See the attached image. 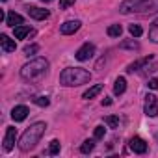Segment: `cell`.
<instances>
[{"mask_svg":"<svg viewBox=\"0 0 158 158\" xmlns=\"http://www.w3.org/2000/svg\"><path fill=\"white\" fill-rule=\"evenodd\" d=\"M119 11L128 13H156L158 11V0H123Z\"/></svg>","mask_w":158,"mask_h":158,"instance_id":"3957f363","label":"cell"},{"mask_svg":"<svg viewBox=\"0 0 158 158\" xmlns=\"http://www.w3.org/2000/svg\"><path fill=\"white\" fill-rule=\"evenodd\" d=\"M119 47H121V48H132V50L139 48V45H138L136 41H123V43H119Z\"/></svg>","mask_w":158,"mask_h":158,"instance_id":"cb8c5ba5","label":"cell"},{"mask_svg":"<svg viewBox=\"0 0 158 158\" xmlns=\"http://www.w3.org/2000/svg\"><path fill=\"white\" fill-rule=\"evenodd\" d=\"M145 114L149 117H156L158 115V97H154V95H147L145 97Z\"/></svg>","mask_w":158,"mask_h":158,"instance_id":"8992f818","label":"cell"},{"mask_svg":"<svg viewBox=\"0 0 158 158\" xmlns=\"http://www.w3.org/2000/svg\"><path fill=\"white\" fill-rule=\"evenodd\" d=\"M74 2H76V0H60V8H61V10H67V8L73 6Z\"/></svg>","mask_w":158,"mask_h":158,"instance_id":"83f0119b","label":"cell"},{"mask_svg":"<svg viewBox=\"0 0 158 158\" xmlns=\"http://www.w3.org/2000/svg\"><path fill=\"white\" fill-rule=\"evenodd\" d=\"M102 88H104L102 84H97V86L89 88V89H88V91H86V93H84L82 97H84V99H93V97H97V95H99V93L102 91Z\"/></svg>","mask_w":158,"mask_h":158,"instance_id":"2e32d148","label":"cell"},{"mask_svg":"<svg viewBox=\"0 0 158 158\" xmlns=\"http://www.w3.org/2000/svg\"><path fill=\"white\" fill-rule=\"evenodd\" d=\"M89 80H91L89 71H86L82 67H69V69H63L60 74V82L67 88L82 86V84H88Z\"/></svg>","mask_w":158,"mask_h":158,"instance_id":"6da1fadb","label":"cell"},{"mask_svg":"<svg viewBox=\"0 0 158 158\" xmlns=\"http://www.w3.org/2000/svg\"><path fill=\"white\" fill-rule=\"evenodd\" d=\"M45 130H47V125H45V123H34L32 127H28V128L24 130V134L21 136L19 149H21L23 152L32 151V149L39 143V139H41V136L45 134Z\"/></svg>","mask_w":158,"mask_h":158,"instance_id":"7a4b0ae2","label":"cell"},{"mask_svg":"<svg viewBox=\"0 0 158 158\" xmlns=\"http://www.w3.org/2000/svg\"><path fill=\"white\" fill-rule=\"evenodd\" d=\"M93 147H95V141H93V139H86V141L82 143L80 151H82L84 154H88V152H91V151H93Z\"/></svg>","mask_w":158,"mask_h":158,"instance_id":"44dd1931","label":"cell"},{"mask_svg":"<svg viewBox=\"0 0 158 158\" xmlns=\"http://www.w3.org/2000/svg\"><path fill=\"white\" fill-rule=\"evenodd\" d=\"M151 60H152V56H147V58H143V60H139V61H134V63H130V65H128V69H127V71H128V73H134V71H138L143 63H147V61H151Z\"/></svg>","mask_w":158,"mask_h":158,"instance_id":"ac0fdd59","label":"cell"},{"mask_svg":"<svg viewBox=\"0 0 158 158\" xmlns=\"http://www.w3.org/2000/svg\"><path fill=\"white\" fill-rule=\"evenodd\" d=\"M41 2H52V0H41Z\"/></svg>","mask_w":158,"mask_h":158,"instance_id":"4dcf8cb0","label":"cell"},{"mask_svg":"<svg viewBox=\"0 0 158 158\" xmlns=\"http://www.w3.org/2000/svg\"><path fill=\"white\" fill-rule=\"evenodd\" d=\"M125 89H127V80H125L123 76H119L117 80H115V86H114V93L115 95H123Z\"/></svg>","mask_w":158,"mask_h":158,"instance_id":"5bb4252c","label":"cell"},{"mask_svg":"<svg viewBox=\"0 0 158 158\" xmlns=\"http://www.w3.org/2000/svg\"><path fill=\"white\" fill-rule=\"evenodd\" d=\"M130 149H132L136 154H143V152H147V143H145V139L134 136V138L130 139Z\"/></svg>","mask_w":158,"mask_h":158,"instance_id":"9c48e42d","label":"cell"},{"mask_svg":"<svg viewBox=\"0 0 158 158\" xmlns=\"http://www.w3.org/2000/svg\"><path fill=\"white\" fill-rule=\"evenodd\" d=\"M23 23H24V19H23L19 13H15V11H10V13H8V17H6V24H8V26H11V28L21 26Z\"/></svg>","mask_w":158,"mask_h":158,"instance_id":"8fae6325","label":"cell"},{"mask_svg":"<svg viewBox=\"0 0 158 158\" xmlns=\"http://www.w3.org/2000/svg\"><path fill=\"white\" fill-rule=\"evenodd\" d=\"M60 149H61L60 141H58V139H52V141H50V145H48V154H58V152H60Z\"/></svg>","mask_w":158,"mask_h":158,"instance_id":"7402d4cb","label":"cell"},{"mask_svg":"<svg viewBox=\"0 0 158 158\" xmlns=\"http://www.w3.org/2000/svg\"><path fill=\"white\" fill-rule=\"evenodd\" d=\"M28 15L35 21H43L48 17V10H41V8H28Z\"/></svg>","mask_w":158,"mask_h":158,"instance_id":"4fadbf2b","label":"cell"},{"mask_svg":"<svg viewBox=\"0 0 158 158\" xmlns=\"http://www.w3.org/2000/svg\"><path fill=\"white\" fill-rule=\"evenodd\" d=\"M121 32H123L121 24H112V26L108 28V35H110V37H119V35H121Z\"/></svg>","mask_w":158,"mask_h":158,"instance_id":"d6986e66","label":"cell"},{"mask_svg":"<svg viewBox=\"0 0 158 158\" xmlns=\"http://www.w3.org/2000/svg\"><path fill=\"white\" fill-rule=\"evenodd\" d=\"M47 71H48V61H47L45 58H35V60H32L30 63L23 65L21 76L24 78V80H30V82H32V80L41 78Z\"/></svg>","mask_w":158,"mask_h":158,"instance_id":"277c9868","label":"cell"},{"mask_svg":"<svg viewBox=\"0 0 158 158\" xmlns=\"http://www.w3.org/2000/svg\"><path fill=\"white\" fill-rule=\"evenodd\" d=\"M37 50H39V47H37V45H28V47H24V54H26V56L35 54Z\"/></svg>","mask_w":158,"mask_h":158,"instance_id":"4316f807","label":"cell"},{"mask_svg":"<svg viewBox=\"0 0 158 158\" xmlns=\"http://www.w3.org/2000/svg\"><path fill=\"white\" fill-rule=\"evenodd\" d=\"M104 134H106V128H104V127H95V132H93L95 139H102Z\"/></svg>","mask_w":158,"mask_h":158,"instance_id":"d4e9b609","label":"cell"},{"mask_svg":"<svg viewBox=\"0 0 158 158\" xmlns=\"http://www.w3.org/2000/svg\"><path fill=\"white\" fill-rule=\"evenodd\" d=\"M110 104H112V99L110 97H104L102 99V106H110Z\"/></svg>","mask_w":158,"mask_h":158,"instance_id":"f546056e","label":"cell"},{"mask_svg":"<svg viewBox=\"0 0 158 158\" xmlns=\"http://www.w3.org/2000/svg\"><path fill=\"white\" fill-rule=\"evenodd\" d=\"M78 28H80V21H65V23L60 26V34L71 35V34H74Z\"/></svg>","mask_w":158,"mask_h":158,"instance_id":"ba28073f","label":"cell"},{"mask_svg":"<svg viewBox=\"0 0 158 158\" xmlns=\"http://www.w3.org/2000/svg\"><path fill=\"white\" fill-rule=\"evenodd\" d=\"M15 138H17V128L15 127H8L6 128V136H4V151H11L15 147Z\"/></svg>","mask_w":158,"mask_h":158,"instance_id":"52a82bcc","label":"cell"},{"mask_svg":"<svg viewBox=\"0 0 158 158\" xmlns=\"http://www.w3.org/2000/svg\"><path fill=\"white\" fill-rule=\"evenodd\" d=\"M104 123H106L110 128H117V127H119V117H115V115H106V117H104Z\"/></svg>","mask_w":158,"mask_h":158,"instance_id":"ffe728a7","label":"cell"},{"mask_svg":"<svg viewBox=\"0 0 158 158\" xmlns=\"http://www.w3.org/2000/svg\"><path fill=\"white\" fill-rule=\"evenodd\" d=\"M28 114H30V110L26 108V106H15L13 110H11V117H13V121H24L26 117H28Z\"/></svg>","mask_w":158,"mask_h":158,"instance_id":"30bf717a","label":"cell"},{"mask_svg":"<svg viewBox=\"0 0 158 158\" xmlns=\"http://www.w3.org/2000/svg\"><path fill=\"white\" fill-rule=\"evenodd\" d=\"M34 102H35L37 106H48V102H50V101H48V97H35V99H34Z\"/></svg>","mask_w":158,"mask_h":158,"instance_id":"484cf974","label":"cell"},{"mask_svg":"<svg viewBox=\"0 0 158 158\" xmlns=\"http://www.w3.org/2000/svg\"><path fill=\"white\" fill-rule=\"evenodd\" d=\"M149 39L152 41V43H158V19L151 24V28H149Z\"/></svg>","mask_w":158,"mask_h":158,"instance_id":"e0dca14e","label":"cell"},{"mask_svg":"<svg viewBox=\"0 0 158 158\" xmlns=\"http://www.w3.org/2000/svg\"><path fill=\"white\" fill-rule=\"evenodd\" d=\"M147 86H149L151 89H158V78H151Z\"/></svg>","mask_w":158,"mask_h":158,"instance_id":"f1b7e54d","label":"cell"},{"mask_svg":"<svg viewBox=\"0 0 158 158\" xmlns=\"http://www.w3.org/2000/svg\"><path fill=\"white\" fill-rule=\"evenodd\" d=\"M0 45H2V50L4 52H15V48H17V45H15V41L13 39H10L8 35H0Z\"/></svg>","mask_w":158,"mask_h":158,"instance_id":"7c38bea8","label":"cell"},{"mask_svg":"<svg viewBox=\"0 0 158 158\" xmlns=\"http://www.w3.org/2000/svg\"><path fill=\"white\" fill-rule=\"evenodd\" d=\"M93 54H95V47L91 45V43H86V45H82L80 48L76 50V60L78 61H86V60H89V58H93Z\"/></svg>","mask_w":158,"mask_h":158,"instance_id":"5b68a950","label":"cell"},{"mask_svg":"<svg viewBox=\"0 0 158 158\" xmlns=\"http://www.w3.org/2000/svg\"><path fill=\"white\" fill-rule=\"evenodd\" d=\"M13 34H15L17 39H24V37L30 34V26H23V24H21V26H15V28H13Z\"/></svg>","mask_w":158,"mask_h":158,"instance_id":"9a60e30c","label":"cell"},{"mask_svg":"<svg viewBox=\"0 0 158 158\" xmlns=\"http://www.w3.org/2000/svg\"><path fill=\"white\" fill-rule=\"evenodd\" d=\"M128 32H130L134 37H139V35L143 34V30H141V26H139V24H130V26H128Z\"/></svg>","mask_w":158,"mask_h":158,"instance_id":"603a6c76","label":"cell"}]
</instances>
